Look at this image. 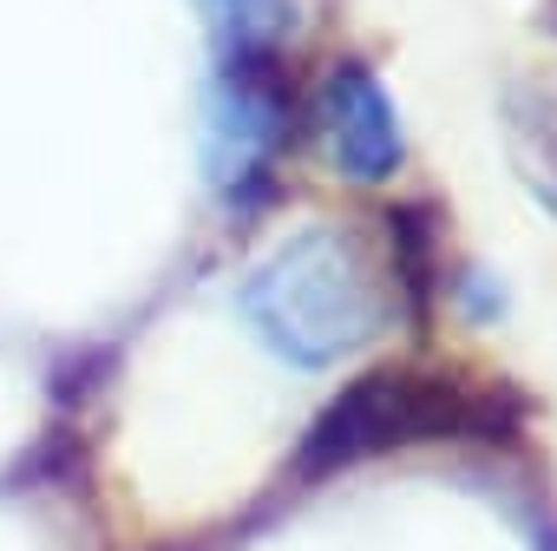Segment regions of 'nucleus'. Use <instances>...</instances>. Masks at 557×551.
<instances>
[{
    "instance_id": "obj_1",
    "label": "nucleus",
    "mask_w": 557,
    "mask_h": 551,
    "mask_svg": "<svg viewBox=\"0 0 557 551\" xmlns=\"http://www.w3.org/2000/svg\"><path fill=\"white\" fill-rule=\"evenodd\" d=\"M394 276L342 223L283 236L243 283V322L289 368H335L361 355L394 322Z\"/></svg>"
},
{
    "instance_id": "obj_2",
    "label": "nucleus",
    "mask_w": 557,
    "mask_h": 551,
    "mask_svg": "<svg viewBox=\"0 0 557 551\" xmlns=\"http://www.w3.org/2000/svg\"><path fill=\"white\" fill-rule=\"evenodd\" d=\"M518 420L524 401L505 381H472L459 368H368L302 433L296 479H329L433 440H505Z\"/></svg>"
},
{
    "instance_id": "obj_3",
    "label": "nucleus",
    "mask_w": 557,
    "mask_h": 551,
    "mask_svg": "<svg viewBox=\"0 0 557 551\" xmlns=\"http://www.w3.org/2000/svg\"><path fill=\"white\" fill-rule=\"evenodd\" d=\"M296 125V93L283 53L223 60L203 99V171L223 204H256L269 191V164Z\"/></svg>"
},
{
    "instance_id": "obj_4",
    "label": "nucleus",
    "mask_w": 557,
    "mask_h": 551,
    "mask_svg": "<svg viewBox=\"0 0 557 551\" xmlns=\"http://www.w3.org/2000/svg\"><path fill=\"white\" fill-rule=\"evenodd\" d=\"M315 132L329 145V164L348 184H387L407 158V132H400V106L394 93L374 79L368 60H335L315 86Z\"/></svg>"
},
{
    "instance_id": "obj_5",
    "label": "nucleus",
    "mask_w": 557,
    "mask_h": 551,
    "mask_svg": "<svg viewBox=\"0 0 557 551\" xmlns=\"http://www.w3.org/2000/svg\"><path fill=\"white\" fill-rule=\"evenodd\" d=\"M498 132L518 184L557 223V73H511L498 93Z\"/></svg>"
},
{
    "instance_id": "obj_6",
    "label": "nucleus",
    "mask_w": 557,
    "mask_h": 551,
    "mask_svg": "<svg viewBox=\"0 0 557 551\" xmlns=\"http://www.w3.org/2000/svg\"><path fill=\"white\" fill-rule=\"evenodd\" d=\"M381 223H387V256H394V262H387L394 296H407V309L426 316V309H433V283H440V256H433L440 223H433L426 204H394Z\"/></svg>"
},
{
    "instance_id": "obj_7",
    "label": "nucleus",
    "mask_w": 557,
    "mask_h": 551,
    "mask_svg": "<svg viewBox=\"0 0 557 551\" xmlns=\"http://www.w3.org/2000/svg\"><path fill=\"white\" fill-rule=\"evenodd\" d=\"M197 8L223 60L283 53V40L296 34V0H197Z\"/></svg>"
},
{
    "instance_id": "obj_8",
    "label": "nucleus",
    "mask_w": 557,
    "mask_h": 551,
    "mask_svg": "<svg viewBox=\"0 0 557 551\" xmlns=\"http://www.w3.org/2000/svg\"><path fill=\"white\" fill-rule=\"evenodd\" d=\"M537 27H544V34H557V0H537Z\"/></svg>"
}]
</instances>
